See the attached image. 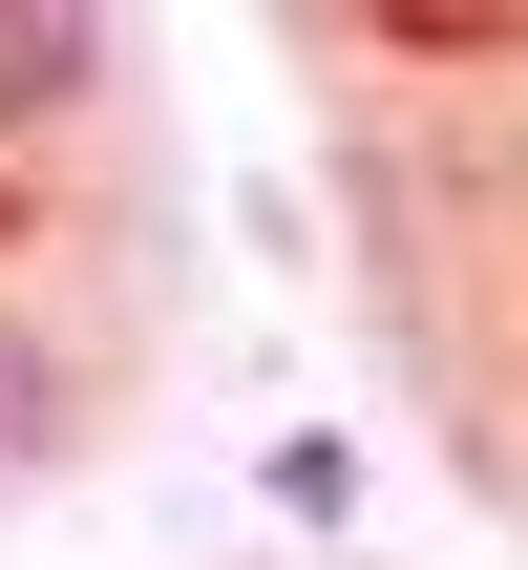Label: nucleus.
I'll use <instances>...</instances> for the list:
<instances>
[{
    "label": "nucleus",
    "instance_id": "nucleus-1",
    "mask_svg": "<svg viewBox=\"0 0 528 570\" xmlns=\"http://www.w3.org/2000/svg\"><path fill=\"white\" fill-rule=\"evenodd\" d=\"M85 85H106V42H85L63 0H0V127H63Z\"/></svg>",
    "mask_w": 528,
    "mask_h": 570
},
{
    "label": "nucleus",
    "instance_id": "nucleus-2",
    "mask_svg": "<svg viewBox=\"0 0 528 570\" xmlns=\"http://www.w3.org/2000/svg\"><path fill=\"white\" fill-rule=\"evenodd\" d=\"M42 423H63V360H42V338L0 317V444H42Z\"/></svg>",
    "mask_w": 528,
    "mask_h": 570
}]
</instances>
